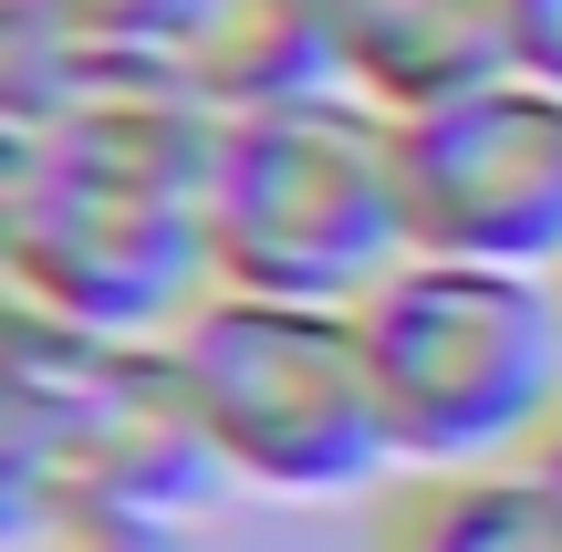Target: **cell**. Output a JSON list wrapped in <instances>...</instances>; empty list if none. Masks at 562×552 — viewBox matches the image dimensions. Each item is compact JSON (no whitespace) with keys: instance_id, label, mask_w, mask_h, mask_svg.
Here are the masks:
<instances>
[{"instance_id":"13","label":"cell","mask_w":562,"mask_h":552,"mask_svg":"<svg viewBox=\"0 0 562 552\" xmlns=\"http://www.w3.org/2000/svg\"><path fill=\"white\" fill-rule=\"evenodd\" d=\"M531 480H542V491H552V511H562V428L542 438V449H531Z\"/></svg>"},{"instance_id":"1","label":"cell","mask_w":562,"mask_h":552,"mask_svg":"<svg viewBox=\"0 0 562 552\" xmlns=\"http://www.w3.org/2000/svg\"><path fill=\"white\" fill-rule=\"evenodd\" d=\"M209 167L220 115L157 63H94L53 104L11 115L0 157L11 303L83 334H178L220 292Z\"/></svg>"},{"instance_id":"6","label":"cell","mask_w":562,"mask_h":552,"mask_svg":"<svg viewBox=\"0 0 562 552\" xmlns=\"http://www.w3.org/2000/svg\"><path fill=\"white\" fill-rule=\"evenodd\" d=\"M406 240L438 261L552 271L562 282V94L531 74H501L438 115L396 125Z\"/></svg>"},{"instance_id":"11","label":"cell","mask_w":562,"mask_h":552,"mask_svg":"<svg viewBox=\"0 0 562 552\" xmlns=\"http://www.w3.org/2000/svg\"><path fill=\"white\" fill-rule=\"evenodd\" d=\"M0 552H178V521L83 480H0Z\"/></svg>"},{"instance_id":"5","label":"cell","mask_w":562,"mask_h":552,"mask_svg":"<svg viewBox=\"0 0 562 552\" xmlns=\"http://www.w3.org/2000/svg\"><path fill=\"white\" fill-rule=\"evenodd\" d=\"M0 480H83V491L199 511L229 491L209 449L199 386L178 334H83L53 313H21L0 334Z\"/></svg>"},{"instance_id":"7","label":"cell","mask_w":562,"mask_h":552,"mask_svg":"<svg viewBox=\"0 0 562 552\" xmlns=\"http://www.w3.org/2000/svg\"><path fill=\"white\" fill-rule=\"evenodd\" d=\"M323 53H334V94H355L385 125L521 74L510 0H323Z\"/></svg>"},{"instance_id":"2","label":"cell","mask_w":562,"mask_h":552,"mask_svg":"<svg viewBox=\"0 0 562 552\" xmlns=\"http://www.w3.org/2000/svg\"><path fill=\"white\" fill-rule=\"evenodd\" d=\"M406 480L531 470L562 428V282L406 250L355 303Z\"/></svg>"},{"instance_id":"4","label":"cell","mask_w":562,"mask_h":552,"mask_svg":"<svg viewBox=\"0 0 562 552\" xmlns=\"http://www.w3.org/2000/svg\"><path fill=\"white\" fill-rule=\"evenodd\" d=\"M188 386H199L209 449L229 491L261 500H355L396 480L375 354L364 324L334 303H271V292H209L178 324Z\"/></svg>"},{"instance_id":"10","label":"cell","mask_w":562,"mask_h":552,"mask_svg":"<svg viewBox=\"0 0 562 552\" xmlns=\"http://www.w3.org/2000/svg\"><path fill=\"white\" fill-rule=\"evenodd\" d=\"M178 0H11V115L53 104L94 63H157Z\"/></svg>"},{"instance_id":"8","label":"cell","mask_w":562,"mask_h":552,"mask_svg":"<svg viewBox=\"0 0 562 552\" xmlns=\"http://www.w3.org/2000/svg\"><path fill=\"white\" fill-rule=\"evenodd\" d=\"M157 74L188 83L209 115H261V104L334 94L323 0H178L167 42H157Z\"/></svg>"},{"instance_id":"12","label":"cell","mask_w":562,"mask_h":552,"mask_svg":"<svg viewBox=\"0 0 562 552\" xmlns=\"http://www.w3.org/2000/svg\"><path fill=\"white\" fill-rule=\"evenodd\" d=\"M510 63L562 94V0H510Z\"/></svg>"},{"instance_id":"9","label":"cell","mask_w":562,"mask_h":552,"mask_svg":"<svg viewBox=\"0 0 562 552\" xmlns=\"http://www.w3.org/2000/svg\"><path fill=\"white\" fill-rule=\"evenodd\" d=\"M375 552H562V511L531 470L417 480V491L385 500Z\"/></svg>"},{"instance_id":"3","label":"cell","mask_w":562,"mask_h":552,"mask_svg":"<svg viewBox=\"0 0 562 552\" xmlns=\"http://www.w3.org/2000/svg\"><path fill=\"white\" fill-rule=\"evenodd\" d=\"M406 250L417 240H406L396 125L385 115H364L355 94L220 115V167H209V261H220V292L355 313Z\"/></svg>"}]
</instances>
